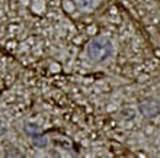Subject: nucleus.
<instances>
[{
    "mask_svg": "<svg viewBox=\"0 0 160 158\" xmlns=\"http://www.w3.org/2000/svg\"><path fill=\"white\" fill-rule=\"evenodd\" d=\"M74 2V4H76L79 9H82V10H89V9H92L96 6L98 0H73Z\"/></svg>",
    "mask_w": 160,
    "mask_h": 158,
    "instance_id": "nucleus-2",
    "label": "nucleus"
},
{
    "mask_svg": "<svg viewBox=\"0 0 160 158\" xmlns=\"http://www.w3.org/2000/svg\"><path fill=\"white\" fill-rule=\"evenodd\" d=\"M32 142L37 146H45L47 145V138L41 136V135H34L32 136Z\"/></svg>",
    "mask_w": 160,
    "mask_h": 158,
    "instance_id": "nucleus-3",
    "label": "nucleus"
},
{
    "mask_svg": "<svg viewBox=\"0 0 160 158\" xmlns=\"http://www.w3.org/2000/svg\"><path fill=\"white\" fill-rule=\"evenodd\" d=\"M114 52V45L108 38H95L89 42L88 55L93 63L106 61Z\"/></svg>",
    "mask_w": 160,
    "mask_h": 158,
    "instance_id": "nucleus-1",
    "label": "nucleus"
}]
</instances>
